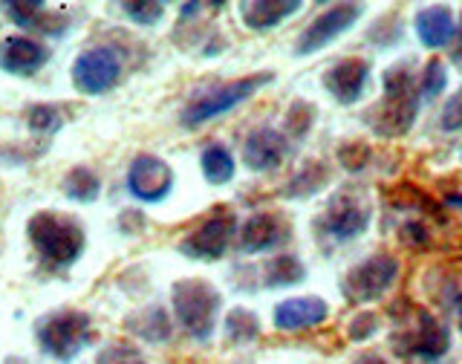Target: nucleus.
Masks as SVG:
<instances>
[{
    "mask_svg": "<svg viewBox=\"0 0 462 364\" xmlns=\"http://www.w3.org/2000/svg\"><path fill=\"white\" fill-rule=\"evenodd\" d=\"M292 238V226L283 214L274 211H257L252 217H245L243 226L237 229V249L243 255H263L281 246Z\"/></svg>",
    "mask_w": 462,
    "mask_h": 364,
    "instance_id": "12",
    "label": "nucleus"
},
{
    "mask_svg": "<svg viewBox=\"0 0 462 364\" xmlns=\"http://www.w3.org/2000/svg\"><path fill=\"white\" fill-rule=\"evenodd\" d=\"M361 14H365V6L361 4H336L324 9L307 29H300V35L295 41V55L307 58V55L321 52L332 41H338Z\"/></svg>",
    "mask_w": 462,
    "mask_h": 364,
    "instance_id": "10",
    "label": "nucleus"
},
{
    "mask_svg": "<svg viewBox=\"0 0 462 364\" xmlns=\"http://www.w3.org/2000/svg\"><path fill=\"white\" fill-rule=\"evenodd\" d=\"M38 347L58 361H72L93 339V322L81 310H61L41 318L35 327Z\"/></svg>",
    "mask_w": 462,
    "mask_h": 364,
    "instance_id": "5",
    "label": "nucleus"
},
{
    "mask_svg": "<svg viewBox=\"0 0 462 364\" xmlns=\"http://www.w3.org/2000/svg\"><path fill=\"white\" fill-rule=\"evenodd\" d=\"M382 101L373 110H367L365 119L370 127L384 139H396L404 136L416 122L419 105H422V96H419V76H413L408 64H393L382 79Z\"/></svg>",
    "mask_w": 462,
    "mask_h": 364,
    "instance_id": "1",
    "label": "nucleus"
},
{
    "mask_svg": "<svg viewBox=\"0 0 462 364\" xmlns=\"http://www.w3.org/2000/svg\"><path fill=\"white\" fill-rule=\"evenodd\" d=\"M307 281V269L295 255H278L272 257L263 269V286L281 289V286H298Z\"/></svg>",
    "mask_w": 462,
    "mask_h": 364,
    "instance_id": "24",
    "label": "nucleus"
},
{
    "mask_svg": "<svg viewBox=\"0 0 462 364\" xmlns=\"http://www.w3.org/2000/svg\"><path fill=\"white\" fill-rule=\"evenodd\" d=\"M171 307L188 336L197 341H206L211 339L217 318H220L223 295L217 293L214 284L202 278H182L171 289Z\"/></svg>",
    "mask_w": 462,
    "mask_h": 364,
    "instance_id": "3",
    "label": "nucleus"
},
{
    "mask_svg": "<svg viewBox=\"0 0 462 364\" xmlns=\"http://www.w3.org/2000/svg\"><path fill=\"white\" fill-rule=\"evenodd\" d=\"M303 9L300 0H245L240 4V21L252 33H269Z\"/></svg>",
    "mask_w": 462,
    "mask_h": 364,
    "instance_id": "20",
    "label": "nucleus"
},
{
    "mask_svg": "<svg viewBox=\"0 0 462 364\" xmlns=\"http://www.w3.org/2000/svg\"><path fill=\"white\" fill-rule=\"evenodd\" d=\"M127 191L139 202H162L173 191V171L165 159L139 154L127 168Z\"/></svg>",
    "mask_w": 462,
    "mask_h": 364,
    "instance_id": "11",
    "label": "nucleus"
},
{
    "mask_svg": "<svg viewBox=\"0 0 462 364\" xmlns=\"http://www.w3.org/2000/svg\"><path fill=\"white\" fill-rule=\"evenodd\" d=\"M315 105H310V101H295L292 107L286 110V119H283V134L292 136V139H300L307 136L312 130V122H315Z\"/></svg>",
    "mask_w": 462,
    "mask_h": 364,
    "instance_id": "28",
    "label": "nucleus"
},
{
    "mask_svg": "<svg viewBox=\"0 0 462 364\" xmlns=\"http://www.w3.org/2000/svg\"><path fill=\"white\" fill-rule=\"evenodd\" d=\"M50 61V50L29 35H9L0 41V70L9 76H35Z\"/></svg>",
    "mask_w": 462,
    "mask_h": 364,
    "instance_id": "17",
    "label": "nucleus"
},
{
    "mask_svg": "<svg viewBox=\"0 0 462 364\" xmlns=\"http://www.w3.org/2000/svg\"><path fill=\"white\" fill-rule=\"evenodd\" d=\"M356 364H390L384 356H375V353H365V356H358Z\"/></svg>",
    "mask_w": 462,
    "mask_h": 364,
    "instance_id": "35",
    "label": "nucleus"
},
{
    "mask_svg": "<svg viewBox=\"0 0 462 364\" xmlns=\"http://www.w3.org/2000/svg\"><path fill=\"white\" fill-rule=\"evenodd\" d=\"M327 182H329V168H327V163H321V159H310V163L300 165L295 171V177L286 182L283 197H292V200L312 197L318 191H324Z\"/></svg>",
    "mask_w": 462,
    "mask_h": 364,
    "instance_id": "23",
    "label": "nucleus"
},
{
    "mask_svg": "<svg viewBox=\"0 0 462 364\" xmlns=\"http://www.w3.org/2000/svg\"><path fill=\"white\" fill-rule=\"evenodd\" d=\"M413 29H416V38L422 41V47H428V50L451 47L459 35V23H457L454 9L442 6V4L419 9L416 18H413Z\"/></svg>",
    "mask_w": 462,
    "mask_h": 364,
    "instance_id": "18",
    "label": "nucleus"
},
{
    "mask_svg": "<svg viewBox=\"0 0 462 364\" xmlns=\"http://www.w3.org/2000/svg\"><path fill=\"white\" fill-rule=\"evenodd\" d=\"M272 79H274V72H269V70L266 72H252V76L217 84V87H208V90L197 93L180 113L182 127H199V125L217 119V116L240 107L243 101H249L257 90H263L266 84H272Z\"/></svg>",
    "mask_w": 462,
    "mask_h": 364,
    "instance_id": "4",
    "label": "nucleus"
},
{
    "mask_svg": "<svg viewBox=\"0 0 462 364\" xmlns=\"http://www.w3.org/2000/svg\"><path fill=\"white\" fill-rule=\"evenodd\" d=\"M329 318V303L318 295H298L274 303L272 322L281 332H298V330H312L324 324Z\"/></svg>",
    "mask_w": 462,
    "mask_h": 364,
    "instance_id": "15",
    "label": "nucleus"
},
{
    "mask_svg": "<svg viewBox=\"0 0 462 364\" xmlns=\"http://www.w3.org/2000/svg\"><path fill=\"white\" fill-rule=\"evenodd\" d=\"M26 125H29V130H35V134L50 136L64 125V116L52 105H32L26 110Z\"/></svg>",
    "mask_w": 462,
    "mask_h": 364,
    "instance_id": "29",
    "label": "nucleus"
},
{
    "mask_svg": "<svg viewBox=\"0 0 462 364\" xmlns=\"http://www.w3.org/2000/svg\"><path fill=\"white\" fill-rule=\"evenodd\" d=\"M370 81V61L365 58H341L324 72V90L338 101V105H353L361 98Z\"/></svg>",
    "mask_w": 462,
    "mask_h": 364,
    "instance_id": "14",
    "label": "nucleus"
},
{
    "mask_svg": "<svg viewBox=\"0 0 462 364\" xmlns=\"http://www.w3.org/2000/svg\"><path fill=\"white\" fill-rule=\"evenodd\" d=\"M338 159H341V165L346 171H361L367 165V159H370V148L367 145H361V142H346L341 145V151H338Z\"/></svg>",
    "mask_w": 462,
    "mask_h": 364,
    "instance_id": "34",
    "label": "nucleus"
},
{
    "mask_svg": "<svg viewBox=\"0 0 462 364\" xmlns=\"http://www.w3.org/2000/svg\"><path fill=\"white\" fill-rule=\"evenodd\" d=\"M439 127L454 134V130H462V90H457L451 98L445 101V107L439 113Z\"/></svg>",
    "mask_w": 462,
    "mask_h": 364,
    "instance_id": "33",
    "label": "nucleus"
},
{
    "mask_svg": "<svg viewBox=\"0 0 462 364\" xmlns=\"http://www.w3.org/2000/svg\"><path fill=\"white\" fill-rule=\"evenodd\" d=\"M96 364H148V359H144L134 344L113 341L107 347H101L96 356Z\"/></svg>",
    "mask_w": 462,
    "mask_h": 364,
    "instance_id": "31",
    "label": "nucleus"
},
{
    "mask_svg": "<svg viewBox=\"0 0 462 364\" xmlns=\"http://www.w3.org/2000/svg\"><path fill=\"white\" fill-rule=\"evenodd\" d=\"M457 38H462V33H459V35H457ZM457 61H459V64H462V47H459V50H457Z\"/></svg>",
    "mask_w": 462,
    "mask_h": 364,
    "instance_id": "36",
    "label": "nucleus"
},
{
    "mask_svg": "<svg viewBox=\"0 0 462 364\" xmlns=\"http://www.w3.org/2000/svg\"><path fill=\"white\" fill-rule=\"evenodd\" d=\"M375 330H379V318H375V313L365 310V313L353 315L350 327H346V336H350L353 341H367V339H373Z\"/></svg>",
    "mask_w": 462,
    "mask_h": 364,
    "instance_id": "32",
    "label": "nucleus"
},
{
    "mask_svg": "<svg viewBox=\"0 0 462 364\" xmlns=\"http://www.w3.org/2000/svg\"><path fill=\"white\" fill-rule=\"evenodd\" d=\"M119 9L139 26H156L165 18V4H156V0H139V4L134 0V4H122Z\"/></svg>",
    "mask_w": 462,
    "mask_h": 364,
    "instance_id": "30",
    "label": "nucleus"
},
{
    "mask_svg": "<svg viewBox=\"0 0 462 364\" xmlns=\"http://www.w3.org/2000/svg\"><path fill=\"white\" fill-rule=\"evenodd\" d=\"M199 168H202V177H206L208 185H226L235 180L237 163H235V154H231L226 145L211 142L199 154Z\"/></svg>",
    "mask_w": 462,
    "mask_h": 364,
    "instance_id": "22",
    "label": "nucleus"
},
{
    "mask_svg": "<svg viewBox=\"0 0 462 364\" xmlns=\"http://www.w3.org/2000/svg\"><path fill=\"white\" fill-rule=\"evenodd\" d=\"M237 240V217L217 209L180 240V252L191 260H220Z\"/></svg>",
    "mask_w": 462,
    "mask_h": 364,
    "instance_id": "8",
    "label": "nucleus"
},
{
    "mask_svg": "<svg viewBox=\"0 0 462 364\" xmlns=\"http://www.w3.org/2000/svg\"><path fill=\"white\" fill-rule=\"evenodd\" d=\"M26 238L47 266H72L84 255V229L79 220L58 211H35L26 223Z\"/></svg>",
    "mask_w": 462,
    "mask_h": 364,
    "instance_id": "2",
    "label": "nucleus"
},
{
    "mask_svg": "<svg viewBox=\"0 0 462 364\" xmlns=\"http://www.w3.org/2000/svg\"><path fill=\"white\" fill-rule=\"evenodd\" d=\"M0 9L18 29H41L43 35H61L67 26L64 14L47 12V4H41V0H6V4H0Z\"/></svg>",
    "mask_w": 462,
    "mask_h": 364,
    "instance_id": "19",
    "label": "nucleus"
},
{
    "mask_svg": "<svg viewBox=\"0 0 462 364\" xmlns=\"http://www.w3.org/2000/svg\"><path fill=\"white\" fill-rule=\"evenodd\" d=\"M289 151L292 148H289V136L283 130L260 125L243 139V165L254 173H272L286 163Z\"/></svg>",
    "mask_w": 462,
    "mask_h": 364,
    "instance_id": "13",
    "label": "nucleus"
},
{
    "mask_svg": "<svg viewBox=\"0 0 462 364\" xmlns=\"http://www.w3.org/2000/svg\"><path fill=\"white\" fill-rule=\"evenodd\" d=\"M459 330H462V310H459Z\"/></svg>",
    "mask_w": 462,
    "mask_h": 364,
    "instance_id": "37",
    "label": "nucleus"
},
{
    "mask_svg": "<svg viewBox=\"0 0 462 364\" xmlns=\"http://www.w3.org/2000/svg\"><path fill=\"white\" fill-rule=\"evenodd\" d=\"M399 257L390 252H375L365 257L353 269H346L341 278V295L350 303H370L379 301L399 278Z\"/></svg>",
    "mask_w": 462,
    "mask_h": 364,
    "instance_id": "6",
    "label": "nucleus"
},
{
    "mask_svg": "<svg viewBox=\"0 0 462 364\" xmlns=\"http://www.w3.org/2000/svg\"><path fill=\"white\" fill-rule=\"evenodd\" d=\"M69 76H72V84H76L79 93L105 96L122 79V55L116 47H107V43L90 47L76 58Z\"/></svg>",
    "mask_w": 462,
    "mask_h": 364,
    "instance_id": "9",
    "label": "nucleus"
},
{
    "mask_svg": "<svg viewBox=\"0 0 462 364\" xmlns=\"http://www.w3.org/2000/svg\"><path fill=\"white\" fill-rule=\"evenodd\" d=\"M226 336L231 344H249L260 339V318L252 310L235 307L226 315Z\"/></svg>",
    "mask_w": 462,
    "mask_h": 364,
    "instance_id": "26",
    "label": "nucleus"
},
{
    "mask_svg": "<svg viewBox=\"0 0 462 364\" xmlns=\"http://www.w3.org/2000/svg\"><path fill=\"white\" fill-rule=\"evenodd\" d=\"M370 220H373V206L365 194L338 191L329 197L321 220H318V229L336 243H346V240H356L365 235L370 229Z\"/></svg>",
    "mask_w": 462,
    "mask_h": 364,
    "instance_id": "7",
    "label": "nucleus"
},
{
    "mask_svg": "<svg viewBox=\"0 0 462 364\" xmlns=\"http://www.w3.org/2000/svg\"><path fill=\"white\" fill-rule=\"evenodd\" d=\"M448 350H451V332L439 322L437 315L430 313H419L416 315V330L408 332V344H404V353L416 356L419 361H439Z\"/></svg>",
    "mask_w": 462,
    "mask_h": 364,
    "instance_id": "16",
    "label": "nucleus"
},
{
    "mask_svg": "<svg viewBox=\"0 0 462 364\" xmlns=\"http://www.w3.org/2000/svg\"><path fill=\"white\" fill-rule=\"evenodd\" d=\"M125 327L134 332L136 339L151 341V344H165L173 332L171 315L165 307H159V303H151V307H142L134 315H127Z\"/></svg>",
    "mask_w": 462,
    "mask_h": 364,
    "instance_id": "21",
    "label": "nucleus"
},
{
    "mask_svg": "<svg viewBox=\"0 0 462 364\" xmlns=\"http://www.w3.org/2000/svg\"><path fill=\"white\" fill-rule=\"evenodd\" d=\"M445 84H448V67L439 58H430L422 67V72H419V96H422V101L439 98L445 93Z\"/></svg>",
    "mask_w": 462,
    "mask_h": 364,
    "instance_id": "27",
    "label": "nucleus"
},
{
    "mask_svg": "<svg viewBox=\"0 0 462 364\" xmlns=\"http://www.w3.org/2000/svg\"><path fill=\"white\" fill-rule=\"evenodd\" d=\"M61 188H64V194L69 200H76V202H96L98 194H101V177H98L93 168L76 165L64 177Z\"/></svg>",
    "mask_w": 462,
    "mask_h": 364,
    "instance_id": "25",
    "label": "nucleus"
}]
</instances>
